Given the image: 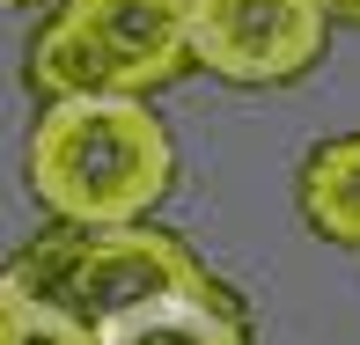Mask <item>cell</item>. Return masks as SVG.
Wrapping results in <instances>:
<instances>
[{"label": "cell", "mask_w": 360, "mask_h": 345, "mask_svg": "<svg viewBox=\"0 0 360 345\" xmlns=\"http://www.w3.org/2000/svg\"><path fill=\"white\" fill-rule=\"evenodd\" d=\"M302 221L338 250H360V133L309 147L302 162Z\"/></svg>", "instance_id": "8992f818"}, {"label": "cell", "mask_w": 360, "mask_h": 345, "mask_svg": "<svg viewBox=\"0 0 360 345\" xmlns=\"http://www.w3.org/2000/svg\"><path fill=\"white\" fill-rule=\"evenodd\" d=\"M15 345H103V338H96V323H81V316H67V308L30 301V294H22V316H15Z\"/></svg>", "instance_id": "52a82bcc"}, {"label": "cell", "mask_w": 360, "mask_h": 345, "mask_svg": "<svg viewBox=\"0 0 360 345\" xmlns=\"http://www.w3.org/2000/svg\"><path fill=\"white\" fill-rule=\"evenodd\" d=\"M0 272L30 301H52V308H67L81 323H110L118 308H133L147 294H162V287H184L206 265L169 228L133 221V228H52L30 250H15Z\"/></svg>", "instance_id": "3957f363"}, {"label": "cell", "mask_w": 360, "mask_h": 345, "mask_svg": "<svg viewBox=\"0 0 360 345\" xmlns=\"http://www.w3.org/2000/svg\"><path fill=\"white\" fill-rule=\"evenodd\" d=\"M0 8H30V0H0Z\"/></svg>", "instance_id": "30bf717a"}, {"label": "cell", "mask_w": 360, "mask_h": 345, "mask_svg": "<svg viewBox=\"0 0 360 345\" xmlns=\"http://www.w3.org/2000/svg\"><path fill=\"white\" fill-rule=\"evenodd\" d=\"M22 169L59 228H133L169 199L176 147L140 96H74L37 110Z\"/></svg>", "instance_id": "6da1fadb"}, {"label": "cell", "mask_w": 360, "mask_h": 345, "mask_svg": "<svg viewBox=\"0 0 360 345\" xmlns=\"http://www.w3.org/2000/svg\"><path fill=\"white\" fill-rule=\"evenodd\" d=\"M15 316H22V294H15V279L0 272V345H15Z\"/></svg>", "instance_id": "ba28073f"}, {"label": "cell", "mask_w": 360, "mask_h": 345, "mask_svg": "<svg viewBox=\"0 0 360 345\" xmlns=\"http://www.w3.org/2000/svg\"><path fill=\"white\" fill-rule=\"evenodd\" d=\"M191 67L236 89H294L331 44V0H184Z\"/></svg>", "instance_id": "277c9868"}, {"label": "cell", "mask_w": 360, "mask_h": 345, "mask_svg": "<svg viewBox=\"0 0 360 345\" xmlns=\"http://www.w3.org/2000/svg\"><path fill=\"white\" fill-rule=\"evenodd\" d=\"M191 67L184 0H59L30 37V89L44 103L74 96H155Z\"/></svg>", "instance_id": "7a4b0ae2"}, {"label": "cell", "mask_w": 360, "mask_h": 345, "mask_svg": "<svg viewBox=\"0 0 360 345\" xmlns=\"http://www.w3.org/2000/svg\"><path fill=\"white\" fill-rule=\"evenodd\" d=\"M331 15L338 22H360V0H331Z\"/></svg>", "instance_id": "9c48e42d"}, {"label": "cell", "mask_w": 360, "mask_h": 345, "mask_svg": "<svg viewBox=\"0 0 360 345\" xmlns=\"http://www.w3.org/2000/svg\"><path fill=\"white\" fill-rule=\"evenodd\" d=\"M103 345H250V323H243V301L221 287L214 272L184 279V287H162L147 301L118 308L110 323H96Z\"/></svg>", "instance_id": "5b68a950"}]
</instances>
